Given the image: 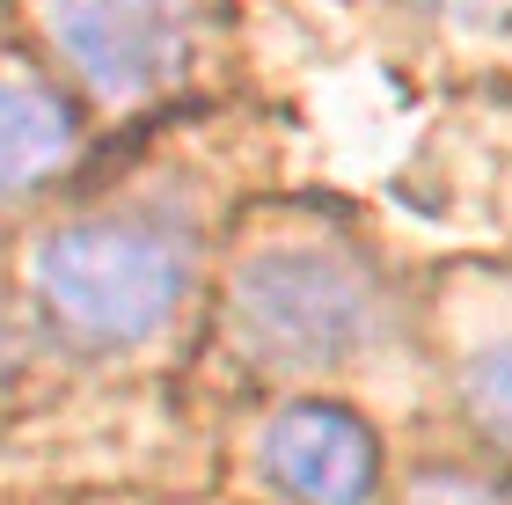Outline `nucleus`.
<instances>
[{
    "mask_svg": "<svg viewBox=\"0 0 512 505\" xmlns=\"http://www.w3.org/2000/svg\"><path fill=\"white\" fill-rule=\"evenodd\" d=\"M66 154H74L66 103L37 81H0V191H30Z\"/></svg>",
    "mask_w": 512,
    "mask_h": 505,
    "instance_id": "39448f33",
    "label": "nucleus"
},
{
    "mask_svg": "<svg viewBox=\"0 0 512 505\" xmlns=\"http://www.w3.org/2000/svg\"><path fill=\"white\" fill-rule=\"evenodd\" d=\"M52 44L96 96H161L198 37V0H44Z\"/></svg>",
    "mask_w": 512,
    "mask_h": 505,
    "instance_id": "7ed1b4c3",
    "label": "nucleus"
},
{
    "mask_svg": "<svg viewBox=\"0 0 512 505\" xmlns=\"http://www.w3.org/2000/svg\"><path fill=\"white\" fill-rule=\"evenodd\" d=\"M498 8H512V0H469V15H491V22H498Z\"/></svg>",
    "mask_w": 512,
    "mask_h": 505,
    "instance_id": "0eeeda50",
    "label": "nucleus"
},
{
    "mask_svg": "<svg viewBox=\"0 0 512 505\" xmlns=\"http://www.w3.org/2000/svg\"><path fill=\"white\" fill-rule=\"evenodd\" d=\"M37 293L66 330L132 344L169 323L176 293H183V257L176 242H161L154 227L132 220H88L66 227L37 249Z\"/></svg>",
    "mask_w": 512,
    "mask_h": 505,
    "instance_id": "f257e3e1",
    "label": "nucleus"
},
{
    "mask_svg": "<svg viewBox=\"0 0 512 505\" xmlns=\"http://www.w3.org/2000/svg\"><path fill=\"white\" fill-rule=\"evenodd\" d=\"M264 454H271V476L308 505H359L374 491V469H381L374 432L359 418H344V410H322V403L286 410L271 425Z\"/></svg>",
    "mask_w": 512,
    "mask_h": 505,
    "instance_id": "20e7f679",
    "label": "nucleus"
},
{
    "mask_svg": "<svg viewBox=\"0 0 512 505\" xmlns=\"http://www.w3.org/2000/svg\"><path fill=\"white\" fill-rule=\"evenodd\" d=\"M242 337L278 366H337L374 330V293L330 249H271L242 271Z\"/></svg>",
    "mask_w": 512,
    "mask_h": 505,
    "instance_id": "f03ea898",
    "label": "nucleus"
},
{
    "mask_svg": "<svg viewBox=\"0 0 512 505\" xmlns=\"http://www.w3.org/2000/svg\"><path fill=\"white\" fill-rule=\"evenodd\" d=\"M469 388H476V410L483 425L498 432V440L512 447V344H491L476 366H469Z\"/></svg>",
    "mask_w": 512,
    "mask_h": 505,
    "instance_id": "423d86ee",
    "label": "nucleus"
}]
</instances>
